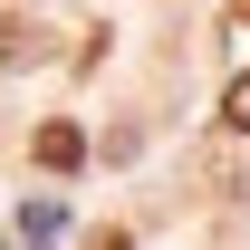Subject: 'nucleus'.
I'll return each mask as SVG.
<instances>
[{"label": "nucleus", "mask_w": 250, "mask_h": 250, "mask_svg": "<svg viewBox=\"0 0 250 250\" xmlns=\"http://www.w3.org/2000/svg\"><path fill=\"white\" fill-rule=\"evenodd\" d=\"M29 154H39V173H77V164H87V135H77L67 116H48V125L29 135Z\"/></svg>", "instance_id": "f257e3e1"}, {"label": "nucleus", "mask_w": 250, "mask_h": 250, "mask_svg": "<svg viewBox=\"0 0 250 250\" xmlns=\"http://www.w3.org/2000/svg\"><path fill=\"white\" fill-rule=\"evenodd\" d=\"M221 125H241V135H250V67L231 77V87H221Z\"/></svg>", "instance_id": "f03ea898"}, {"label": "nucleus", "mask_w": 250, "mask_h": 250, "mask_svg": "<svg viewBox=\"0 0 250 250\" xmlns=\"http://www.w3.org/2000/svg\"><path fill=\"white\" fill-rule=\"evenodd\" d=\"M29 39H39L29 20H0V58H29Z\"/></svg>", "instance_id": "7ed1b4c3"}, {"label": "nucleus", "mask_w": 250, "mask_h": 250, "mask_svg": "<svg viewBox=\"0 0 250 250\" xmlns=\"http://www.w3.org/2000/svg\"><path fill=\"white\" fill-rule=\"evenodd\" d=\"M87 250H135V241H125V231H96V241H87Z\"/></svg>", "instance_id": "20e7f679"}, {"label": "nucleus", "mask_w": 250, "mask_h": 250, "mask_svg": "<svg viewBox=\"0 0 250 250\" xmlns=\"http://www.w3.org/2000/svg\"><path fill=\"white\" fill-rule=\"evenodd\" d=\"M231 29H241V39H250V0H231Z\"/></svg>", "instance_id": "39448f33"}]
</instances>
